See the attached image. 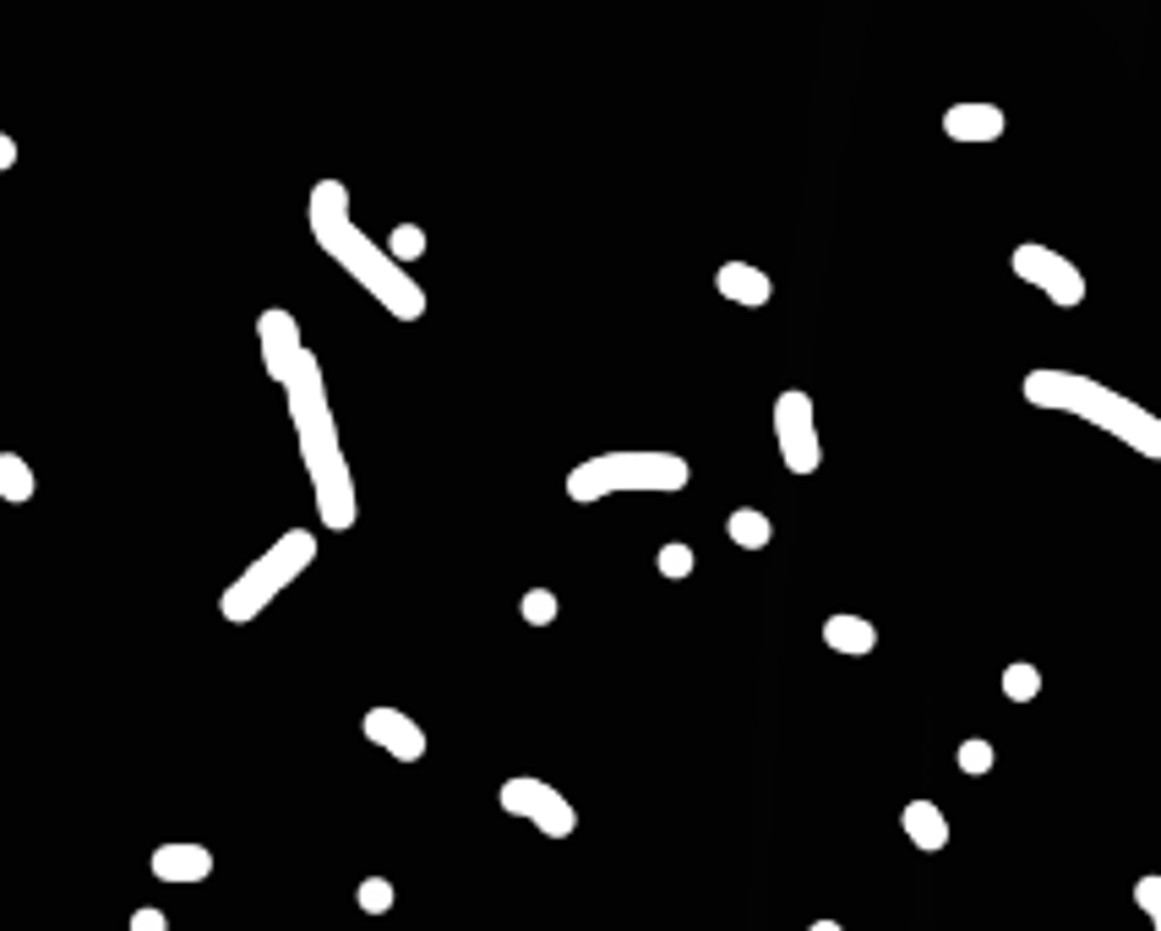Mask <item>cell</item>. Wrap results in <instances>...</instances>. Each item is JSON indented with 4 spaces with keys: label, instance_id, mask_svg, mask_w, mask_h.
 Wrapping results in <instances>:
<instances>
[{
    "label": "cell",
    "instance_id": "cell-15",
    "mask_svg": "<svg viewBox=\"0 0 1161 931\" xmlns=\"http://www.w3.org/2000/svg\"><path fill=\"white\" fill-rule=\"evenodd\" d=\"M900 822H906V833H911L916 850H944V844H949V817H944L933 801H911V806L900 812Z\"/></svg>",
    "mask_w": 1161,
    "mask_h": 931
},
{
    "label": "cell",
    "instance_id": "cell-18",
    "mask_svg": "<svg viewBox=\"0 0 1161 931\" xmlns=\"http://www.w3.org/2000/svg\"><path fill=\"white\" fill-rule=\"evenodd\" d=\"M1003 697L1009 703H1036L1041 697V670L1036 665H1009L1003 670Z\"/></svg>",
    "mask_w": 1161,
    "mask_h": 931
},
{
    "label": "cell",
    "instance_id": "cell-2",
    "mask_svg": "<svg viewBox=\"0 0 1161 931\" xmlns=\"http://www.w3.org/2000/svg\"><path fill=\"white\" fill-rule=\"evenodd\" d=\"M284 403H289V425H295V441H300V463H305V475H311L316 518L327 529H338V534L354 529V518H360L354 475H349V457H344V441H338V419H333L316 354H305L300 370L284 381Z\"/></svg>",
    "mask_w": 1161,
    "mask_h": 931
},
{
    "label": "cell",
    "instance_id": "cell-20",
    "mask_svg": "<svg viewBox=\"0 0 1161 931\" xmlns=\"http://www.w3.org/2000/svg\"><path fill=\"white\" fill-rule=\"evenodd\" d=\"M519 616H524L529 627H551V621H557V594H551V589H529V594L519 600Z\"/></svg>",
    "mask_w": 1161,
    "mask_h": 931
},
{
    "label": "cell",
    "instance_id": "cell-25",
    "mask_svg": "<svg viewBox=\"0 0 1161 931\" xmlns=\"http://www.w3.org/2000/svg\"><path fill=\"white\" fill-rule=\"evenodd\" d=\"M132 931H170V920H164V909H137Z\"/></svg>",
    "mask_w": 1161,
    "mask_h": 931
},
{
    "label": "cell",
    "instance_id": "cell-27",
    "mask_svg": "<svg viewBox=\"0 0 1161 931\" xmlns=\"http://www.w3.org/2000/svg\"><path fill=\"white\" fill-rule=\"evenodd\" d=\"M808 931H846V926H840V920H813Z\"/></svg>",
    "mask_w": 1161,
    "mask_h": 931
},
{
    "label": "cell",
    "instance_id": "cell-1",
    "mask_svg": "<svg viewBox=\"0 0 1161 931\" xmlns=\"http://www.w3.org/2000/svg\"><path fill=\"white\" fill-rule=\"evenodd\" d=\"M311 240L327 251V262H338L387 316L399 322H421L426 316V289L410 278V267H399L354 218H349V186L344 180H316L311 186Z\"/></svg>",
    "mask_w": 1161,
    "mask_h": 931
},
{
    "label": "cell",
    "instance_id": "cell-22",
    "mask_svg": "<svg viewBox=\"0 0 1161 931\" xmlns=\"http://www.w3.org/2000/svg\"><path fill=\"white\" fill-rule=\"evenodd\" d=\"M654 562H660L665 578H692V562H698V556H692V545H660Z\"/></svg>",
    "mask_w": 1161,
    "mask_h": 931
},
{
    "label": "cell",
    "instance_id": "cell-6",
    "mask_svg": "<svg viewBox=\"0 0 1161 931\" xmlns=\"http://www.w3.org/2000/svg\"><path fill=\"white\" fill-rule=\"evenodd\" d=\"M774 441H781V463H786L791 475H819L824 441H819L813 398L802 387H786L781 398H774Z\"/></svg>",
    "mask_w": 1161,
    "mask_h": 931
},
{
    "label": "cell",
    "instance_id": "cell-23",
    "mask_svg": "<svg viewBox=\"0 0 1161 931\" xmlns=\"http://www.w3.org/2000/svg\"><path fill=\"white\" fill-rule=\"evenodd\" d=\"M1134 904H1139V909H1145V915H1150V926H1156V931H1161V877H1156V871H1150V877H1139V882H1134Z\"/></svg>",
    "mask_w": 1161,
    "mask_h": 931
},
{
    "label": "cell",
    "instance_id": "cell-12",
    "mask_svg": "<svg viewBox=\"0 0 1161 931\" xmlns=\"http://www.w3.org/2000/svg\"><path fill=\"white\" fill-rule=\"evenodd\" d=\"M1003 110L998 104H949L944 110V131L954 142H998L1003 137Z\"/></svg>",
    "mask_w": 1161,
    "mask_h": 931
},
{
    "label": "cell",
    "instance_id": "cell-16",
    "mask_svg": "<svg viewBox=\"0 0 1161 931\" xmlns=\"http://www.w3.org/2000/svg\"><path fill=\"white\" fill-rule=\"evenodd\" d=\"M725 534H731V545H741V551H763V545L774 540V524H769L758 507H736V513L725 518Z\"/></svg>",
    "mask_w": 1161,
    "mask_h": 931
},
{
    "label": "cell",
    "instance_id": "cell-24",
    "mask_svg": "<svg viewBox=\"0 0 1161 931\" xmlns=\"http://www.w3.org/2000/svg\"><path fill=\"white\" fill-rule=\"evenodd\" d=\"M960 768H965V773H987V768H993V741H982V735L960 741Z\"/></svg>",
    "mask_w": 1161,
    "mask_h": 931
},
{
    "label": "cell",
    "instance_id": "cell-14",
    "mask_svg": "<svg viewBox=\"0 0 1161 931\" xmlns=\"http://www.w3.org/2000/svg\"><path fill=\"white\" fill-rule=\"evenodd\" d=\"M824 643H829L835 654H846V659H867V654L878 649V627H873L867 616L840 611V616H829V621H824Z\"/></svg>",
    "mask_w": 1161,
    "mask_h": 931
},
{
    "label": "cell",
    "instance_id": "cell-10",
    "mask_svg": "<svg viewBox=\"0 0 1161 931\" xmlns=\"http://www.w3.org/2000/svg\"><path fill=\"white\" fill-rule=\"evenodd\" d=\"M360 730H365L371 746H382L387 757H399V763H421L426 757V730L404 708H371L360 719Z\"/></svg>",
    "mask_w": 1161,
    "mask_h": 931
},
{
    "label": "cell",
    "instance_id": "cell-3",
    "mask_svg": "<svg viewBox=\"0 0 1161 931\" xmlns=\"http://www.w3.org/2000/svg\"><path fill=\"white\" fill-rule=\"evenodd\" d=\"M1020 392H1025V403H1036V408H1063V414L1090 419L1096 430L1118 436L1123 446H1134V452H1145V457H1161V419H1156L1150 408H1139L1134 398L1112 392V387L1096 381V376L1041 365V370H1025Z\"/></svg>",
    "mask_w": 1161,
    "mask_h": 931
},
{
    "label": "cell",
    "instance_id": "cell-11",
    "mask_svg": "<svg viewBox=\"0 0 1161 931\" xmlns=\"http://www.w3.org/2000/svg\"><path fill=\"white\" fill-rule=\"evenodd\" d=\"M714 289H720L731 305H741V311H763V305L774 300V284H769V273H763V267H752V262H720V273H714Z\"/></svg>",
    "mask_w": 1161,
    "mask_h": 931
},
{
    "label": "cell",
    "instance_id": "cell-4",
    "mask_svg": "<svg viewBox=\"0 0 1161 931\" xmlns=\"http://www.w3.org/2000/svg\"><path fill=\"white\" fill-rule=\"evenodd\" d=\"M692 480L687 457L676 452H600L567 469V496L573 502H600L622 491H682Z\"/></svg>",
    "mask_w": 1161,
    "mask_h": 931
},
{
    "label": "cell",
    "instance_id": "cell-21",
    "mask_svg": "<svg viewBox=\"0 0 1161 931\" xmlns=\"http://www.w3.org/2000/svg\"><path fill=\"white\" fill-rule=\"evenodd\" d=\"M360 909H365V915L394 909V882H387V877H365V882H360Z\"/></svg>",
    "mask_w": 1161,
    "mask_h": 931
},
{
    "label": "cell",
    "instance_id": "cell-8",
    "mask_svg": "<svg viewBox=\"0 0 1161 931\" xmlns=\"http://www.w3.org/2000/svg\"><path fill=\"white\" fill-rule=\"evenodd\" d=\"M497 801H502V812H508V817H524V822H535L546 839H567V833L578 828V812H573V801H567L557 784H546V779H529V773H519V779H508V784L497 790Z\"/></svg>",
    "mask_w": 1161,
    "mask_h": 931
},
{
    "label": "cell",
    "instance_id": "cell-7",
    "mask_svg": "<svg viewBox=\"0 0 1161 931\" xmlns=\"http://www.w3.org/2000/svg\"><path fill=\"white\" fill-rule=\"evenodd\" d=\"M1009 267H1014V278H1020V284L1041 289V294H1047L1058 311H1074V305H1085V273H1079V267H1074L1063 251L1025 240V246H1014Z\"/></svg>",
    "mask_w": 1161,
    "mask_h": 931
},
{
    "label": "cell",
    "instance_id": "cell-19",
    "mask_svg": "<svg viewBox=\"0 0 1161 931\" xmlns=\"http://www.w3.org/2000/svg\"><path fill=\"white\" fill-rule=\"evenodd\" d=\"M382 251L404 267V262H415V256L426 251V229H421V224H399L394 235H387V246H382Z\"/></svg>",
    "mask_w": 1161,
    "mask_h": 931
},
{
    "label": "cell",
    "instance_id": "cell-26",
    "mask_svg": "<svg viewBox=\"0 0 1161 931\" xmlns=\"http://www.w3.org/2000/svg\"><path fill=\"white\" fill-rule=\"evenodd\" d=\"M12 164H17V142H12L7 131H0V175H7Z\"/></svg>",
    "mask_w": 1161,
    "mask_h": 931
},
{
    "label": "cell",
    "instance_id": "cell-5",
    "mask_svg": "<svg viewBox=\"0 0 1161 931\" xmlns=\"http://www.w3.org/2000/svg\"><path fill=\"white\" fill-rule=\"evenodd\" d=\"M316 562V534L311 529H289V534H278L224 594H219V611H224V621H235V627H246V621H257L305 567Z\"/></svg>",
    "mask_w": 1161,
    "mask_h": 931
},
{
    "label": "cell",
    "instance_id": "cell-13",
    "mask_svg": "<svg viewBox=\"0 0 1161 931\" xmlns=\"http://www.w3.org/2000/svg\"><path fill=\"white\" fill-rule=\"evenodd\" d=\"M213 871V850L208 844H159L153 850V877L159 882H202Z\"/></svg>",
    "mask_w": 1161,
    "mask_h": 931
},
{
    "label": "cell",
    "instance_id": "cell-17",
    "mask_svg": "<svg viewBox=\"0 0 1161 931\" xmlns=\"http://www.w3.org/2000/svg\"><path fill=\"white\" fill-rule=\"evenodd\" d=\"M0 502H34V469L17 452H0Z\"/></svg>",
    "mask_w": 1161,
    "mask_h": 931
},
{
    "label": "cell",
    "instance_id": "cell-9",
    "mask_svg": "<svg viewBox=\"0 0 1161 931\" xmlns=\"http://www.w3.org/2000/svg\"><path fill=\"white\" fill-rule=\"evenodd\" d=\"M257 343H262V370H267L273 387H284V381L300 370V360L311 354L305 338H300V322H295L284 305H273V311L257 316Z\"/></svg>",
    "mask_w": 1161,
    "mask_h": 931
}]
</instances>
